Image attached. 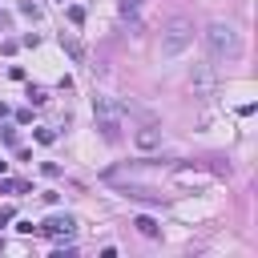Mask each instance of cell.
Returning <instances> with one entry per match:
<instances>
[{
  "label": "cell",
  "mask_w": 258,
  "mask_h": 258,
  "mask_svg": "<svg viewBox=\"0 0 258 258\" xmlns=\"http://www.w3.org/2000/svg\"><path fill=\"white\" fill-rule=\"evenodd\" d=\"M97 129L105 141H121V117H97Z\"/></svg>",
  "instance_id": "8"
},
{
  "label": "cell",
  "mask_w": 258,
  "mask_h": 258,
  "mask_svg": "<svg viewBox=\"0 0 258 258\" xmlns=\"http://www.w3.org/2000/svg\"><path fill=\"white\" fill-rule=\"evenodd\" d=\"M4 169H8V161H0V173H4Z\"/></svg>",
  "instance_id": "20"
},
{
  "label": "cell",
  "mask_w": 258,
  "mask_h": 258,
  "mask_svg": "<svg viewBox=\"0 0 258 258\" xmlns=\"http://www.w3.org/2000/svg\"><path fill=\"white\" fill-rule=\"evenodd\" d=\"M77 230V218L73 214H52V218H44V226H40V234H52V238H69Z\"/></svg>",
  "instance_id": "5"
},
{
  "label": "cell",
  "mask_w": 258,
  "mask_h": 258,
  "mask_svg": "<svg viewBox=\"0 0 258 258\" xmlns=\"http://www.w3.org/2000/svg\"><path fill=\"white\" fill-rule=\"evenodd\" d=\"M20 12H24V16H32V20H36V16H40V8H36V4H32V0H24V4H20Z\"/></svg>",
  "instance_id": "14"
},
{
  "label": "cell",
  "mask_w": 258,
  "mask_h": 258,
  "mask_svg": "<svg viewBox=\"0 0 258 258\" xmlns=\"http://www.w3.org/2000/svg\"><path fill=\"white\" fill-rule=\"evenodd\" d=\"M69 20H73V24H85V8L73 4V8H69Z\"/></svg>",
  "instance_id": "15"
},
{
  "label": "cell",
  "mask_w": 258,
  "mask_h": 258,
  "mask_svg": "<svg viewBox=\"0 0 258 258\" xmlns=\"http://www.w3.org/2000/svg\"><path fill=\"white\" fill-rule=\"evenodd\" d=\"M40 169H44V177H56V173H60V165H56V161H44Z\"/></svg>",
  "instance_id": "16"
},
{
  "label": "cell",
  "mask_w": 258,
  "mask_h": 258,
  "mask_svg": "<svg viewBox=\"0 0 258 258\" xmlns=\"http://www.w3.org/2000/svg\"><path fill=\"white\" fill-rule=\"evenodd\" d=\"M141 4H145V0H121V4H117V8H121V16H133V12H137V8H141Z\"/></svg>",
  "instance_id": "12"
},
{
  "label": "cell",
  "mask_w": 258,
  "mask_h": 258,
  "mask_svg": "<svg viewBox=\"0 0 258 258\" xmlns=\"http://www.w3.org/2000/svg\"><path fill=\"white\" fill-rule=\"evenodd\" d=\"M133 141H137V149H157V145H161V129H157V125H141V129L133 133Z\"/></svg>",
  "instance_id": "6"
},
{
  "label": "cell",
  "mask_w": 258,
  "mask_h": 258,
  "mask_svg": "<svg viewBox=\"0 0 258 258\" xmlns=\"http://www.w3.org/2000/svg\"><path fill=\"white\" fill-rule=\"evenodd\" d=\"M214 93H218V73H214V64H198V69H194V97L210 101Z\"/></svg>",
  "instance_id": "4"
},
{
  "label": "cell",
  "mask_w": 258,
  "mask_h": 258,
  "mask_svg": "<svg viewBox=\"0 0 258 258\" xmlns=\"http://www.w3.org/2000/svg\"><path fill=\"white\" fill-rule=\"evenodd\" d=\"M157 169H165V165H157V161H129V165H113L109 173H105V181H145V177H153Z\"/></svg>",
  "instance_id": "3"
},
{
  "label": "cell",
  "mask_w": 258,
  "mask_h": 258,
  "mask_svg": "<svg viewBox=\"0 0 258 258\" xmlns=\"http://www.w3.org/2000/svg\"><path fill=\"white\" fill-rule=\"evenodd\" d=\"M36 141H40V145H52V141H56V129H36Z\"/></svg>",
  "instance_id": "13"
},
{
  "label": "cell",
  "mask_w": 258,
  "mask_h": 258,
  "mask_svg": "<svg viewBox=\"0 0 258 258\" xmlns=\"http://www.w3.org/2000/svg\"><path fill=\"white\" fill-rule=\"evenodd\" d=\"M60 48H64V52H69L73 60H81V44H77V40H73L69 32H60Z\"/></svg>",
  "instance_id": "10"
},
{
  "label": "cell",
  "mask_w": 258,
  "mask_h": 258,
  "mask_svg": "<svg viewBox=\"0 0 258 258\" xmlns=\"http://www.w3.org/2000/svg\"><path fill=\"white\" fill-rule=\"evenodd\" d=\"M28 101H32V105H44V101H48V93H44L40 85H28Z\"/></svg>",
  "instance_id": "11"
},
{
  "label": "cell",
  "mask_w": 258,
  "mask_h": 258,
  "mask_svg": "<svg viewBox=\"0 0 258 258\" xmlns=\"http://www.w3.org/2000/svg\"><path fill=\"white\" fill-rule=\"evenodd\" d=\"M0 28H4V32H8V28H12V16H8V12H4V8H0Z\"/></svg>",
  "instance_id": "17"
},
{
  "label": "cell",
  "mask_w": 258,
  "mask_h": 258,
  "mask_svg": "<svg viewBox=\"0 0 258 258\" xmlns=\"http://www.w3.org/2000/svg\"><path fill=\"white\" fill-rule=\"evenodd\" d=\"M189 44H194V24H189V20H173V24L161 32V60L181 56Z\"/></svg>",
  "instance_id": "2"
},
{
  "label": "cell",
  "mask_w": 258,
  "mask_h": 258,
  "mask_svg": "<svg viewBox=\"0 0 258 258\" xmlns=\"http://www.w3.org/2000/svg\"><path fill=\"white\" fill-rule=\"evenodd\" d=\"M8 113H12V109H8V105H4V101H0V121H4V117H8Z\"/></svg>",
  "instance_id": "19"
},
{
  "label": "cell",
  "mask_w": 258,
  "mask_h": 258,
  "mask_svg": "<svg viewBox=\"0 0 258 258\" xmlns=\"http://www.w3.org/2000/svg\"><path fill=\"white\" fill-rule=\"evenodd\" d=\"M202 40H206L210 60H238V56H242V36H238V28H234L230 20H214V24L202 32Z\"/></svg>",
  "instance_id": "1"
},
{
  "label": "cell",
  "mask_w": 258,
  "mask_h": 258,
  "mask_svg": "<svg viewBox=\"0 0 258 258\" xmlns=\"http://www.w3.org/2000/svg\"><path fill=\"white\" fill-rule=\"evenodd\" d=\"M12 222V210H0V226H8Z\"/></svg>",
  "instance_id": "18"
},
{
  "label": "cell",
  "mask_w": 258,
  "mask_h": 258,
  "mask_svg": "<svg viewBox=\"0 0 258 258\" xmlns=\"http://www.w3.org/2000/svg\"><path fill=\"white\" fill-rule=\"evenodd\" d=\"M125 105H117L113 97H93V117H121Z\"/></svg>",
  "instance_id": "7"
},
{
  "label": "cell",
  "mask_w": 258,
  "mask_h": 258,
  "mask_svg": "<svg viewBox=\"0 0 258 258\" xmlns=\"http://www.w3.org/2000/svg\"><path fill=\"white\" fill-rule=\"evenodd\" d=\"M133 226H137V234H145V238H157L161 234V226L149 218V214H141V218H133Z\"/></svg>",
  "instance_id": "9"
}]
</instances>
